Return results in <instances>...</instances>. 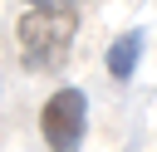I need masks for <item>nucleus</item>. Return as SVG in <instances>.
Instances as JSON below:
<instances>
[{"mask_svg":"<svg viewBox=\"0 0 157 152\" xmlns=\"http://www.w3.org/2000/svg\"><path fill=\"white\" fill-rule=\"evenodd\" d=\"M29 10H49V5H74V0H25Z\"/></svg>","mask_w":157,"mask_h":152,"instance_id":"4","label":"nucleus"},{"mask_svg":"<svg viewBox=\"0 0 157 152\" xmlns=\"http://www.w3.org/2000/svg\"><path fill=\"white\" fill-rule=\"evenodd\" d=\"M142 44H147L142 29H128V34H118V39L108 44V59H103V64H108V74H113L118 83H128V78L137 74V64H142Z\"/></svg>","mask_w":157,"mask_h":152,"instance_id":"3","label":"nucleus"},{"mask_svg":"<svg viewBox=\"0 0 157 152\" xmlns=\"http://www.w3.org/2000/svg\"><path fill=\"white\" fill-rule=\"evenodd\" d=\"M39 132L49 142V152H83V132H88V93L64 83L44 98L39 108Z\"/></svg>","mask_w":157,"mask_h":152,"instance_id":"2","label":"nucleus"},{"mask_svg":"<svg viewBox=\"0 0 157 152\" xmlns=\"http://www.w3.org/2000/svg\"><path fill=\"white\" fill-rule=\"evenodd\" d=\"M74 29H78V10L74 5H49V10H25L15 25L20 39V64L29 74H59L69 49H74Z\"/></svg>","mask_w":157,"mask_h":152,"instance_id":"1","label":"nucleus"}]
</instances>
